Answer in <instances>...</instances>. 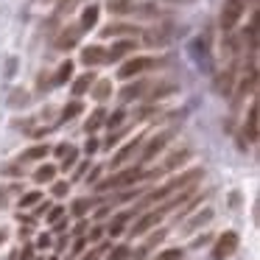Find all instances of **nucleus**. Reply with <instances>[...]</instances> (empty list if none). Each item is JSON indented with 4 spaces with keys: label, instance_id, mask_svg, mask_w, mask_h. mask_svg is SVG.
Segmentation results:
<instances>
[{
    "label": "nucleus",
    "instance_id": "22",
    "mask_svg": "<svg viewBox=\"0 0 260 260\" xmlns=\"http://www.w3.org/2000/svg\"><path fill=\"white\" fill-rule=\"evenodd\" d=\"M68 79H73V62H70V59H68V62H62V64L56 68V73H53L51 87H48V90H53V87H62Z\"/></svg>",
    "mask_w": 260,
    "mask_h": 260
},
{
    "label": "nucleus",
    "instance_id": "39",
    "mask_svg": "<svg viewBox=\"0 0 260 260\" xmlns=\"http://www.w3.org/2000/svg\"><path fill=\"white\" fill-rule=\"evenodd\" d=\"M129 252H132V249L126 246V243H120V246H115V249H112L109 260H126V257H129Z\"/></svg>",
    "mask_w": 260,
    "mask_h": 260
},
{
    "label": "nucleus",
    "instance_id": "19",
    "mask_svg": "<svg viewBox=\"0 0 260 260\" xmlns=\"http://www.w3.org/2000/svg\"><path fill=\"white\" fill-rule=\"evenodd\" d=\"M104 120H107V109H104V107L92 109V112H90V118L84 120V132H87V135H95V132L104 126Z\"/></svg>",
    "mask_w": 260,
    "mask_h": 260
},
{
    "label": "nucleus",
    "instance_id": "10",
    "mask_svg": "<svg viewBox=\"0 0 260 260\" xmlns=\"http://www.w3.org/2000/svg\"><path fill=\"white\" fill-rule=\"evenodd\" d=\"M81 64H84L87 70L107 64V48H104V45H87V48H81Z\"/></svg>",
    "mask_w": 260,
    "mask_h": 260
},
{
    "label": "nucleus",
    "instance_id": "18",
    "mask_svg": "<svg viewBox=\"0 0 260 260\" xmlns=\"http://www.w3.org/2000/svg\"><path fill=\"white\" fill-rule=\"evenodd\" d=\"M98 14H101V9H98L95 3H90V6L81 12V23H79L81 34H84V31H90V28H95V25H98Z\"/></svg>",
    "mask_w": 260,
    "mask_h": 260
},
{
    "label": "nucleus",
    "instance_id": "49",
    "mask_svg": "<svg viewBox=\"0 0 260 260\" xmlns=\"http://www.w3.org/2000/svg\"><path fill=\"white\" fill-rule=\"evenodd\" d=\"M31 257H34V249L25 246V249H23V254H20V260H31Z\"/></svg>",
    "mask_w": 260,
    "mask_h": 260
},
{
    "label": "nucleus",
    "instance_id": "41",
    "mask_svg": "<svg viewBox=\"0 0 260 260\" xmlns=\"http://www.w3.org/2000/svg\"><path fill=\"white\" fill-rule=\"evenodd\" d=\"M104 232H107L104 226H92V230H90V235H87V241H90V243H101Z\"/></svg>",
    "mask_w": 260,
    "mask_h": 260
},
{
    "label": "nucleus",
    "instance_id": "1",
    "mask_svg": "<svg viewBox=\"0 0 260 260\" xmlns=\"http://www.w3.org/2000/svg\"><path fill=\"white\" fill-rule=\"evenodd\" d=\"M204 176V171L202 168H193V171H185V174H179V176H174L171 182H165L162 187H157V190H151L146 196V202L143 204H154V202H165V199H171L174 193H179V190H185L187 185H193L196 179H202Z\"/></svg>",
    "mask_w": 260,
    "mask_h": 260
},
{
    "label": "nucleus",
    "instance_id": "9",
    "mask_svg": "<svg viewBox=\"0 0 260 260\" xmlns=\"http://www.w3.org/2000/svg\"><path fill=\"white\" fill-rule=\"evenodd\" d=\"M137 45L140 42H135L132 37H123L120 42H115L112 48H107V64H112V62H120V59H126L129 53H135L137 51Z\"/></svg>",
    "mask_w": 260,
    "mask_h": 260
},
{
    "label": "nucleus",
    "instance_id": "16",
    "mask_svg": "<svg viewBox=\"0 0 260 260\" xmlns=\"http://www.w3.org/2000/svg\"><path fill=\"white\" fill-rule=\"evenodd\" d=\"M235 73H238V59H232V62L226 64V70L218 76V92H221V95H230V92H232V81H235Z\"/></svg>",
    "mask_w": 260,
    "mask_h": 260
},
{
    "label": "nucleus",
    "instance_id": "5",
    "mask_svg": "<svg viewBox=\"0 0 260 260\" xmlns=\"http://www.w3.org/2000/svg\"><path fill=\"white\" fill-rule=\"evenodd\" d=\"M171 137H174V132H171V129L157 132L154 137H148V140H146V146H143L140 159H143V162H151V159L157 157V154H162V151H165V146L171 143Z\"/></svg>",
    "mask_w": 260,
    "mask_h": 260
},
{
    "label": "nucleus",
    "instance_id": "17",
    "mask_svg": "<svg viewBox=\"0 0 260 260\" xmlns=\"http://www.w3.org/2000/svg\"><path fill=\"white\" fill-rule=\"evenodd\" d=\"M90 95L95 98L98 104H104L109 95H112V81H109V79H95V81H92V87H90Z\"/></svg>",
    "mask_w": 260,
    "mask_h": 260
},
{
    "label": "nucleus",
    "instance_id": "14",
    "mask_svg": "<svg viewBox=\"0 0 260 260\" xmlns=\"http://www.w3.org/2000/svg\"><path fill=\"white\" fill-rule=\"evenodd\" d=\"M79 37H81L79 25H68V28L56 37V51H70V48H76L79 45Z\"/></svg>",
    "mask_w": 260,
    "mask_h": 260
},
{
    "label": "nucleus",
    "instance_id": "26",
    "mask_svg": "<svg viewBox=\"0 0 260 260\" xmlns=\"http://www.w3.org/2000/svg\"><path fill=\"white\" fill-rule=\"evenodd\" d=\"M56 165H51V162H45V165H40V168L34 171V182L37 185H48V182H53L56 179Z\"/></svg>",
    "mask_w": 260,
    "mask_h": 260
},
{
    "label": "nucleus",
    "instance_id": "36",
    "mask_svg": "<svg viewBox=\"0 0 260 260\" xmlns=\"http://www.w3.org/2000/svg\"><path fill=\"white\" fill-rule=\"evenodd\" d=\"M45 218H48V224H53V221L64 218V207H59V204H51V207H48V213H45Z\"/></svg>",
    "mask_w": 260,
    "mask_h": 260
},
{
    "label": "nucleus",
    "instance_id": "53",
    "mask_svg": "<svg viewBox=\"0 0 260 260\" xmlns=\"http://www.w3.org/2000/svg\"><path fill=\"white\" fill-rule=\"evenodd\" d=\"M48 260H59V257H48Z\"/></svg>",
    "mask_w": 260,
    "mask_h": 260
},
{
    "label": "nucleus",
    "instance_id": "46",
    "mask_svg": "<svg viewBox=\"0 0 260 260\" xmlns=\"http://www.w3.org/2000/svg\"><path fill=\"white\" fill-rule=\"evenodd\" d=\"M68 230V221L64 218H59V221H53V232H56V235H62V232Z\"/></svg>",
    "mask_w": 260,
    "mask_h": 260
},
{
    "label": "nucleus",
    "instance_id": "4",
    "mask_svg": "<svg viewBox=\"0 0 260 260\" xmlns=\"http://www.w3.org/2000/svg\"><path fill=\"white\" fill-rule=\"evenodd\" d=\"M243 12H246V0H224V6H221V31L224 34H230V31H235V25L241 23Z\"/></svg>",
    "mask_w": 260,
    "mask_h": 260
},
{
    "label": "nucleus",
    "instance_id": "31",
    "mask_svg": "<svg viewBox=\"0 0 260 260\" xmlns=\"http://www.w3.org/2000/svg\"><path fill=\"white\" fill-rule=\"evenodd\" d=\"M107 9H109L112 14H129L135 6H132V0H109Z\"/></svg>",
    "mask_w": 260,
    "mask_h": 260
},
{
    "label": "nucleus",
    "instance_id": "50",
    "mask_svg": "<svg viewBox=\"0 0 260 260\" xmlns=\"http://www.w3.org/2000/svg\"><path fill=\"white\" fill-rule=\"evenodd\" d=\"M68 146H70V143H62V146H56V157H59V159L64 157V151H68Z\"/></svg>",
    "mask_w": 260,
    "mask_h": 260
},
{
    "label": "nucleus",
    "instance_id": "32",
    "mask_svg": "<svg viewBox=\"0 0 260 260\" xmlns=\"http://www.w3.org/2000/svg\"><path fill=\"white\" fill-rule=\"evenodd\" d=\"M37 202H42V193L40 190H31V193H23V196H20V202H17V207H34Z\"/></svg>",
    "mask_w": 260,
    "mask_h": 260
},
{
    "label": "nucleus",
    "instance_id": "42",
    "mask_svg": "<svg viewBox=\"0 0 260 260\" xmlns=\"http://www.w3.org/2000/svg\"><path fill=\"white\" fill-rule=\"evenodd\" d=\"M98 148H101V143H98V140H95V137H92V135H90V140H87V143H84V151H87V157H92V154H95V151H98Z\"/></svg>",
    "mask_w": 260,
    "mask_h": 260
},
{
    "label": "nucleus",
    "instance_id": "21",
    "mask_svg": "<svg viewBox=\"0 0 260 260\" xmlns=\"http://www.w3.org/2000/svg\"><path fill=\"white\" fill-rule=\"evenodd\" d=\"M176 90H179V87L171 84V81H165V84H151L146 90V98L148 101H159V98H165V95H174Z\"/></svg>",
    "mask_w": 260,
    "mask_h": 260
},
{
    "label": "nucleus",
    "instance_id": "15",
    "mask_svg": "<svg viewBox=\"0 0 260 260\" xmlns=\"http://www.w3.org/2000/svg\"><path fill=\"white\" fill-rule=\"evenodd\" d=\"M148 87H151L148 81H140V79H135V81H132V79H129V84H126L123 90H120V101H123V104H129V101H135V98H143V95H146V90H148Z\"/></svg>",
    "mask_w": 260,
    "mask_h": 260
},
{
    "label": "nucleus",
    "instance_id": "37",
    "mask_svg": "<svg viewBox=\"0 0 260 260\" xmlns=\"http://www.w3.org/2000/svg\"><path fill=\"white\" fill-rule=\"evenodd\" d=\"M68 190H70V182H53V187H51L53 199H62V196H68Z\"/></svg>",
    "mask_w": 260,
    "mask_h": 260
},
{
    "label": "nucleus",
    "instance_id": "33",
    "mask_svg": "<svg viewBox=\"0 0 260 260\" xmlns=\"http://www.w3.org/2000/svg\"><path fill=\"white\" fill-rule=\"evenodd\" d=\"M76 159H79V148H76V146H68V151H64V157H62V171L73 168Z\"/></svg>",
    "mask_w": 260,
    "mask_h": 260
},
{
    "label": "nucleus",
    "instance_id": "7",
    "mask_svg": "<svg viewBox=\"0 0 260 260\" xmlns=\"http://www.w3.org/2000/svg\"><path fill=\"white\" fill-rule=\"evenodd\" d=\"M171 34H174V25H171V23L154 25V28L143 31V42H140V45H148V48H162V45H168Z\"/></svg>",
    "mask_w": 260,
    "mask_h": 260
},
{
    "label": "nucleus",
    "instance_id": "11",
    "mask_svg": "<svg viewBox=\"0 0 260 260\" xmlns=\"http://www.w3.org/2000/svg\"><path fill=\"white\" fill-rule=\"evenodd\" d=\"M162 215H165L162 210H151V213H143L140 218L135 221V226L129 230V232H132V238H135V235H146L148 230H154V226H157L159 221H162Z\"/></svg>",
    "mask_w": 260,
    "mask_h": 260
},
{
    "label": "nucleus",
    "instance_id": "13",
    "mask_svg": "<svg viewBox=\"0 0 260 260\" xmlns=\"http://www.w3.org/2000/svg\"><path fill=\"white\" fill-rule=\"evenodd\" d=\"M143 140H146V137H143V135H137L132 143H126V146H123V148H120V151L112 157V168H120L123 162H129V159L137 154V148H140V143H143Z\"/></svg>",
    "mask_w": 260,
    "mask_h": 260
},
{
    "label": "nucleus",
    "instance_id": "29",
    "mask_svg": "<svg viewBox=\"0 0 260 260\" xmlns=\"http://www.w3.org/2000/svg\"><path fill=\"white\" fill-rule=\"evenodd\" d=\"M95 202L98 199H76L73 207H70V213H73L76 218H84V215L90 213V207H95Z\"/></svg>",
    "mask_w": 260,
    "mask_h": 260
},
{
    "label": "nucleus",
    "instance_id": "35",
    "mask_svg": "<svg viewBox=\"0 0 260 260\" xmlns=\"http://www.w3.org/2000/svg\"><path fill=\"white\" fill-rule=\"evenodd\" d=\"M182 257H185V252L176 246V249H165V252H159L154 260H182Z\"/></svg>",
    "mask_w": 260,
    "mask_h": 260
},
{
    "label": "nucleus",
    "instance_id": "43",
    "mask_svg": "<svg viewBox=\"0 0 260 260\" xmlns=\"http://www.w3.org/2000/svg\"><path fill=\"white\" fill-rule=\"evenodd\" d=\"M87 168H90V159H87V162H81L79 168L73 171V182H81L84 179V174H87Z\"/></svg>",
    "mask_w": 260,
    "mask_h": 260
},
{
    "label": "nucleus",
    "instance_id": "24",
    "mask_svg": "<svg viewBox=\"0 0 260 260\" xmlns=\"http://www.w3.org/2000/svg\"><path fill=\"white\" fill-rule=\"evenodd\" d=\"M210 221H213V210L204 207L202 213H196V215H193V218L185 224V232H196V230H202V226H207Z\"/></svg>",
    "mask_w": 260,
    "mask_h": 260
},
{
    "label": "nucleus",
    "instance_id": "25",
    "mask_svg": "<svg viewBox=\"0 0 260 260\" xmlns=\"http://www.w3.org/2000/svg\"><path fill=\"white\" fill-rule=\"evenodd\" d=\"M187 159H190V151H187V148H182V151H174V154H171V157L162 162V168H159V171H176V168H182Z\"/></svg>",
    "mask_w": 260,
    "mask_h": 260
},
{
    "label": "nucleus",
    "instance_id": "12",
    "mask_svg": "<svg viewBox=\"0 0 260 260\" xmlns=\"http://www.w3.org/2000/svg\"><path fill=\"white\" fill-rule=\"evenodd\" d=\"M140 34V28L137 25H132V23H109V25H104L101 28V37L104 40H115V37H137Z\"/></svg>",
    "mask_w": 260,
    "mask_h": 260
},
{
    "label": "nucleus",
    "instance_id": "20",
    "mask_svg": "<svg viewBox=\"0 0 260 260\" xmlns=\"http://www.w3.org/2000/svg\"><path fill=\"white\" fill-rule=\"evenodd\" d=\"M92 81H95V73H92V70H87V73H81L79 79H73V87H70V92H73L76 98L84 95V92H90Z\"/></svg>",
    "mask_w": 260,
    "mask_h": 260
},
{
    "label": "nucleus",
    "instance_id": "47",
    "mask_svg": "<svg viewBox=\"0 0 260 260\" xmlns=\"http://www.w3.org/2000/svg\"><path fill=\"white\" fill-rule=\"evenodd\" d=\"M98 176H101V168H92V171H90V176H84V179H87V185H95V182H98Z\"/></svg>",
    "mask_w": 260,
    "mask_h": 260
},
{
    "label": "nucleus",
    "instance_id": "34",
    "mask_svg": "<svg viewBox=\"0 0 260 260\" xmlns=\"http://www.w3.org/2000/svg\"><path fill=\"white\" fill-rule=\"evenodd\" d=\"M123 135H126V129H112V132H109V137L104 140V148H112V146H118V143L123 140Z\"/></svg>",
    "mask_w": 260,
    "mask_h": 260
},
{
    "label": "nucleus",
    "instance_id": "23",
    "mask_svg": "<svg viewBox=\"0 0 260 260\" xmlns=\"http://www.w3.org/2000/svg\"><path fill=\"white\" fill-rule=\"evenodd\" d=\"M135 213H137V210H126V213H118V215H115V218H112V224L107 226V232H109V235H112V238L123 235V230H126V221H129V218H132V215H135Z\"/></svg>",
    "mask_w": 260,
    "mask_h": 260
},
{
    "label": "nucleus",
    "instance_id": "51",
    "mask_svg": "<svg viewBox=\"0 0 260 260\" xmlns=\"http://www.w3.org/2000/svg\"><path fill=\"white\" fill-rule=\"evenodd\" d=\"M64 243H68V238H59V241H56V252H62V249H64Z\"/></svg>",
    "mask_w": 260,
    "mask_h": 260
},
{
    "label": "nucleus",
    "instance_id": "8",
    "mask_svg": "<svg viewBox=\"0 0 260 260\" xmlns=\"http://www.w3.org/2000/svg\"><path fill=\"white\" fill-rule=\"evenodd\" d=\"M238 232H232V230H226L224 235L215 241V246H213V260H226V257H232V254L238 252Z\"/></svg>",
    "mask_w": 260,
    "mask_h": 260
},
{
    "label": "nucleus",
    "instance_id": "40",
    "mask_svg": "<svg viewBox=\"0 0 260 260\" xmlns=\"http://www.w3.org/2000/svg\"><path fill=\"white\" fill-rule=\"evenodd\" d=\"M162 238H165V230H157V232H151V235H148V241H146V249L151 252V249L157 246V243H162Z\"/></svg>",
    "mask_w": 260,
    "mask_h": 260
},
{
    "label": "nucleus",
    "instance_id": "48",
    "mask_svg": "<svg viewBox=\"0 0 260 260\" xmlns=\"http://www.w3.org/2000/svg\"><path fill=\"white\" fill-rule=\"evenodd\" d=\"M37 246L48 249V246H51V235H48V232H45V235H40V238H37Z\"/></svg>",
    "mask_w": 260,
    "mask_h": 260
},
{
    "label": "nucleus",
    "instance_id": "6",
    "mask_svg": "<svg viewBox=\"0 0 260 260\" xmlns=\"http://www.w3.org/2000/svg\"><path fill=\"white\" fill-rule=\"evenodd\" d=\"M257 135H260V104H257V98H254L246 109V120H243V140L257 143Z\"/></svg>",
    "mask_w": 260,
    "mask_h": 260
},
{
    "label": "nucleus",
    "instance_id": "30",
    "mask_svg": "<svg viewBox=\"0 0 260 260\" xmlns=\"http://www.w3.org/2000/svg\"><path fill=\"white\" fill-rule=\"evenodd\" d=\"M123 120H126V109H115L112 115H107L104 126H107V129L112 132V129H120V126H123Z\"/></svg>",
    "mask_w": 260,
    "mask_h": 260
},
{
    "label": "nucleus",
    "instance_id": "38",
    "mask_svg": "<svg viewBox=\"0 0 260 260\" xmlns=\"http://www.w3.org/2000/svg\"><path fill=\"white\" fill-rule=\"evenodd\" d=\"M101 252H107V243H98L95 249H90V252H81V260H98Z\"/></svg>",
    "mask_w": 260,
    "mask_h": 260
},
{
    "label": "nucleus",
    "instance_id": "45",
    "mask_svg": "<svg viewBox=\"0 0 260 260\" xmlns=\"http://www.w3.org/2000/svg\"><path fill=\"white\" fill-rule=\"evenodd\" d=\"M84 232H87V221H84V218H79V224H76V226H73V238H79V235H84Z\"/></svg>",
    "mask_w": 260,
    "mask_h": 260
},
{
    "label": "nucleus",
    "instance_id": "28",
    "mask_svg": "<svg viewBox=\"0 0 260 260\" xmlns=\"http://www.w3.org/2000/svg\"><path fill=\"white\" fill-rule=\"evenodd\" d=\"M84 112V104L76 98V101H70V104H64L62 107V115H59V123H68V120H73V118H79V115Z\"/></svg>",
    "mask_w": 260,
    "mask_h": 260
},
{
    "label": "nucleus",
    "instance_id": "44",
    "mask_svg": "<svg viewBox=\"0 0 260 260\" xmlns=\"http://www.w3.org/2000/svg\"><path fill=\"white\" fill-rule=\"evenodd\" d=\"M87 243H90V241H87L84 235H79V238H76V243H73V254H81L87 249Z\"/></svg>",
    "mask_w": 260,
    "mask_h": 260
},
{
    "label": "nucleus",
    "instance_id": "27",
    "mask_svg": "<svg viewBox=\"0 0 260 260\" xmlns=\"http://www.w3.org/2000/svg\"><path fill=\"white\" fill-rule=\"evenodd\" d=\"M48 151H51V148L45 146V143H42V146H31L28 151H23V157L17 159L20 165H25V162H37V159H45L48 157Z\"/></svg>",
    "mask_w": 260,
    "mask_h": 260
},
{
    "label": "nucleus",
    "instance_id": "2",
    "mask_svg": "<svg viewBox=\"0 0 260 260\" xmlns=\"http://www.w3.org/2000/svg\"><path fill=\"white\" fill-rule=\"evenodd\" d=\"M146 179V171L143 168H123V171H118L115 176H109V179H101L98 182V190H118V187H129V185H137V182H143Z\"/></svg>",
    "mask_w": 260,
    "mask_h": 260
},
{
    "label": "nucleus",
    "instance_id": "52",
    "mask_svg": "<svg viewBox=\"0 0 260 260\" xmlns=\"http://www.w3.org/2000/svg\"><path fill=\"white\" fill-rule=\"evenodd\" d=\"M6 238H9V232H6V230H0V243H6Z\"/></svg>",
    "mask_w": 260,
    "mask_h": 260
},
{
    "label": "nucleus",
    "instance_id": "3",
    "mask_svg": "<svg viewBox=\"0 0 260 260\" xmlns=\"http://www.w3.org/2000/svg\"><path fill=\"white\" fill-rule=\"evenodd\" d=\"M159 59H154V56H135V59H129L126 64H120L118 68V79H123V81H129V79H137L140 73H146V70H154V68H159Z\"/></svg>",
    "mask_w": 260,
    "mask_h": 260
}]
</instances>
